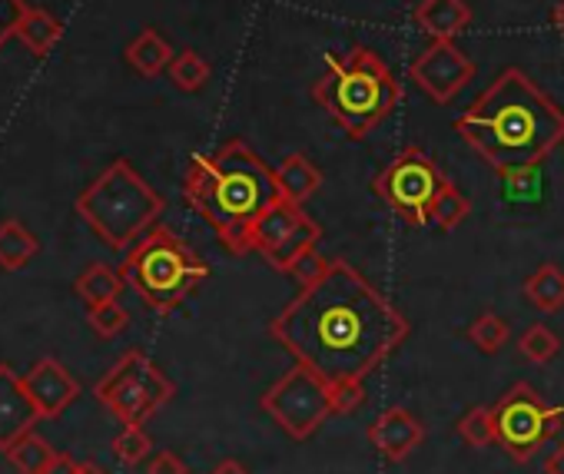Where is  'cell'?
<instances>
[{
	"label": "cell",
	"instance_id": "1",
	"mask_svg": "<svg viewBox=\"0 0 564 474\" xmlns=\"http://www.w3.org/2000/svg\"><path fill=\"white\" fill-rule=\"evenodd\" d=\"M409 332V319L346 260H333L316 283L300 286L269 322V335L333 388L366 385Z\"/></svg>",
	"mask_w": 564,
	"mask_h": 474
},
{
	"label": "cell",
	"instance_id": "2",
	"mask_svg": "<svg viewBox=\"0 0 564 474\" xmlns=\"http://www.w3.org/2000/svg\"><path fill=\"white\" fill-rule=\"evenodd\" d=\"M455 133L498 173L541 166L564 143V110L518 67L495 84L455 120Z\"/></svg>",
	"mask_w": 564,
	"mask_h": 474
},
{
	"label": "cell",
	"instance_id": "3",
	"mask_svg": "<svg viewBox=\"0 0 564 474\" xmlns=\"http://www.w3.org/2000/svg\"><path fill=\"white\" fill-rule=\"evenodd\" d=\"M183 192L232 256L252 253L256 219L282 199L275 169H269L242 140H229L209 156H193Z\"/></svg>",
	"mask_w": 564,
	"mask_h": 474
},
{
	"label": "cell",
	"instance_id": "4",
	"mask_svg": "<svg viewBox=\"0 0 564 474\" xmlns=\"http://www.w3.org/2000/svg\"><path fill=\"white\" fill-rule=\"evenodd\" d=\"M313 100L346 130L349 140H366L402 100L395 74L369 47H352L333 57L313 84Z\"/></svg>",
	"mask_w": 564,
	"mask_h": 474
},
{
	"label": "cell",
	"instance_id": "5",
	"mask_svg": "<svg viewBox=\"0 0 564 474\" xmlns=\"http://www.w3.org/2000/svg\"><path fill=\"white\" fill-rule=\"evenodd\" d=\"M163 196L127 163L113 159L80 196L77 212L110 250H133L163 212Z\"/></svg>",
	"mask_w": 564,
	"mask_h": 474
},
{
	"label": "cell",
	"instance_id": "6",
	"mask_svg": "<svg viewBox=\"0 0 564 474\" xmlns=\"http://www.w3.org/2000/svg\"><path fill=\"white\" fill-rule=\"evenodd\" d=\"M120 276L153 312L166 316L180 309L199 283H206L209 266L173 229L156 225L133 250H127Z\"/></svg>",
	"mask_w": 564,
	"mask_h": 474
},
{
	"label": "cell",
	"instance_id": "7",
	"mask_svg": "<svg viewBox=\"0 0 564 474\" xmlns=\"http://www.w3.org/2000/svg\"><path fill=\"white\" fill-rule=\"evenodd\" d=\"M495 441L514 458V461H531L544 444H551L561 428H564V408L547 405L541 392H534L528 382L511 385L495 405Z\"/></svg>",
	"mask_w": 564,
	"mask_h": 474
},
{
	"label": "cell",
	"instance_id": "8",
	"mask_svg": "<svg viewBox=\"0 0 564 474\" xmlns=\"http://www.w3.org/2000/svg\"><path fill=\"white\" fill-rule=\"evenodd\" d=\"M259 408L296 441H306L336 415L333 385L300 362L262 392Z\"/></svg>",
	"mask_w": 564,
	"mask_h": 474
},
{
	"label": "cell",
	"instance_id": "9",
	"mask_svg": "<svg viewBox=\"0 0 564 474\" xmlns=\"http://www.w3.org/2000/svg\"><path fill=\"white\" fill-rule=\"evenodd\" d=\"M176 385L143 352H127L97 385V398L120 425H147L170 398Z\"/></svg>",
	"mask_w": 564,
	"mask_h": 474
},
{
	"label": "cell",
	"instance_id": "10",
	"mask_svg": "<svg viewBox=\"0 0 564 474\" xmlns=\"http://www.w3.org/2000/svg\"><path fill=\"white\" fill-rule=\"evenodd\" d=\"M445 186V176L438 169V163L419 150V146H405L376 179L372 189L376 196H382L389 202V209L409 222V225H425L432 222V202L438 196V189Z\"/></svg>",
	"mask_w": 564,
	"mask_h": 474
},
{
	"label": "cell",
	"instance_id": "11",
	"mask_svg": "<svg viewBox=\"0 0 564 474\" xmlns=\"http://www.w3.org/2000/svg\"><path fill=\"white\" fill-rule=\"evenodd\" d=\"M409 77L422 93H429L435 103H452L475 77V64L465 51H458L452 41L429 44L409 67Z\"/></svg>",
	"mask_w": 564,
	"mask_h": 474
},
{
	"label": "cell",
	"instance_id": "12",
	"mask_svg": "<svg viewBox=\"0 0 564 474\" xmlns=\"http://www.w3.org/2000/svg\"><path fill=\"white\" fill-rule=\"evenodd\" d=\"M41 421V411L24 385V378L0 362V451H11L24 434L34 431V425Z\"/></svg>",
	"mask_w": 564,
	"mask_h": 474
},
{
	"label": "cell",
	"instance_id": "13",
	"mask_svg": "<svg viewBox=\"0 0 564 474\" xmlns=\"http://www.w3.org/2000/svg\"><path fill=\"white\" fill-rule=\"evenodd\" d=\"M369 441L386 461H405L425 441V425L409 408L395 405L369 425Z\"/></svg>",
	"mask_w": 564,
	"mask_h": 474
},
{
	"label": "cell",
	"instance_id": "14",
	"mask_svg": "<svg viewBox=\"0 0 564 474\" xmlns=\"http://www.w3.org/2000/svg\"><path fill=\"white\" fill-rule=\"evenodd\" d=\"M24 385L41 411V418H57L67 405L77 401L80 395V385L77 378L57 362V359H44L37 362L28 375H24Z\"/></svg>",
	"mask_w": 564,
	"mask_h": 474
},
{
	"label": "cell",
	"instance_id": "15",
	"mask_svg": "<svg viewBox=\"0 0 564 474\" xmlns=\"http://www.w3.org/2000/svg\"><path fill=\"white\" fill-rule=\"evenodd\" d=\"M415 24L432 41H455L471 24V8L465 0H422L415 8Z\"/></svg>",
	"mask_w": 564,
	"mask_h": 474
},
{
	"label": "cell",
	"instance_id": "16",
	"mask_svg": "<svg viewBox=\"0 0 564 474\" xmlns=\"http://www.w3.org/2000/svg\"><path fill=\"white\" fill-rule=\"evenodd\" d=\"M275 183H279L282 199L303 206L323 186V173H319V166L306 153H290L286 159L275 166Z\"/></svg>",
	"mask_w": 564,
	"mask_h": 474
},
{
	"label": "cell",
	"instance_id": "17",
	"mask_svg": "<svg viewBox=\"0 0 564 474\" xmlns=\"http://www.w3.org/2000/svg\"><path fill=\"white\" fill-rule=\"evenodd\" d=\"M306 212L296 206V202H290V199H279V202H272L259 219H256V225H252V250L256 253H272L286 235L293 232V225L303 219Z\"/></svg>",
	"mask_w": 564,
	"mask_h": 474
},
{
	"label": "cell",
	"instance_id": "18",
	"mask_svg": "<svg viewBox=\"0 0 564 474\" xmlns=\"http://www.w3.org/2000/svg\"><path fill=\"white\" fill-rule=\"evenodd\" d=\"M323 240V229L310 219V216H303L296 225H293V232L282 240L272 253H265V263L272 266V269H279V273H290L293 266H296V260L300 256H306L310 250H316V243Z\"/></svg>",
	"mask_w": 564,
	"mask_h": 474
},
{
	"label": "cell",
	"instance_id": "19",
	"mask_svg": "<svg viewBox=\"0 0 564 474\" xmlns=\"http://www.w3.org/2000/svg\"><path fill=\"white\" fill-rule=\"evenodd\" d=\"M41 243H37V235L18 222V219H8V222H0V269H24L34 256H37Z\"/></svg>",
	"mask_w": 564,
	"mask_h": 474
},
{
	"label": "cell",
	"instance_id": "20",
	"mask_svg": "<svg viewBox=\"0 0 564 474\" xmlns=\"http://www.w3.org/2000/svg\"><path fill=\"white\" fill-rule=\"evenodd\" d=\"M524 299L541 312H561L564 309V269L554 263L534 269L524 279Z\"/></svg>",
	"mask_w": 564,
	"mask_h": 474
},
{
	"label": "cell",
	"instance_id": "21",
	"mask_svg": "<svg viewBox=\"0 0 564 474\" xmlns=\"http://www.w3.org/2000/svg\"><path fill=\"white\" fill-rule=\"evenodd\" d=\"M127 60H130V67H133L137 74L156 77V74L170 70L173 51H170V44H166L156 31H143V34L127 47Z\"/></svg>",
	"mask_w": 564,
	"mask_h": 474
},
{
	"label": "cell",
	"instance_id": "22",
	"mask_svg": "<svg viewBox=\"0 0 564 474\" xmlns=\"http://www.w3.org/2000/svg\"><path fill=\"white\" fill-rule=\"evenodd\" d=\"M14 34L31 47V54L44 57V54L61 41V24H57L54 14H47V11H41V8H28L24 18L18 21V31H14Z\"/></svg>",
	"mask_w": 564,
	"mask_h": 474
},
{
	"label": "cell",
	"instance_id": "23",
	"mask_svg": "<svg viewBox=\"0 0 564 474\" xmlns=\"http://www.w3.org/2000/svg\"><path fill=\"white\" fill-rule=\"evenodd\" d=\"M123 276L113 273L110 266L104 263H94L80 279H77V296L87 302V306H104V302H117V296L123 293Z\"/></svg>",
	"mask_w": 564,
	"mask_h": 474
},
{
	"label": "cell",
	"instance_id": "24",
	"mask_svg": "<svg viewBox=\"0 0 564 474\" xmlns=\"http://www.w3.org/2000/svg\"><path fill=\"white\" fill-rule=\"evenodd\" d=\"M8 461H11L21 474H47L51 464L57 461V451H54L44 438H37V434L31 431V434H24V438L8 451Z\"/></svg>",
	"mask_w": 564,
	"mask_h": 474
},
{
	"label": "cell",
	"instance_id": "25",
	"mask_svg": "<svg viewBox=\"0 0 564 474\" xmlns=\"http://www.w3.org/2000/svg\"><path fill=\"white\" fill-rule=\"evenodd\" d=\"M468 212H471V202H468V196L458 189V186H452L448 179H445V186L438 189V196H435V202H432V222L438 225V229H445V232H452V229H458L465 219H468Z\"/></svg>",
	"mask_w": 564,
	"mask_h": 474
},
{
	"label": "cell",
	"instance_id": "26",
	"mask_svg": "<svg viewBox=\"0 0 564 474\" xmlns=\"http://www.w3.org/2000/svg\"><path fill=\"white\" fill-rule=\"evenodd\" d=\"M508 339H511V329H508V322L498 316V312H481L475 322H471V329H468V342L481 352V355H495V352H501L505 345H508Z\"/></svg>",
	"mask_w": 564,
	"mask_h": 474
},
{
	"label": "cell",
	"instance_id": "27",
	"mask_svg": "<svg viewBox=\"0 0 564 474\" xmlns=\"http://www.w3.org/2000/svg\"><path fill=\"white\" fill-rule=\"evenodd\" d=\"M170 80H173L180 90L196 93V90H203L206 80H209V64H206L196 51H180V54L173 57V64H170Z\"/></svg>",
	"mask_w": 564,
	"mask_h": 474
},
{
	"label": "cell",
	"instance_id": "28",
	"mask_svg": "<svg viewBox=\"0 0 564 474\" xmlns=\"http://www.w3.org/2000/svg\"><path fill=\"white\" fill-rule=\"evenodd\" d=\"M458 434L468 448H488V444H498L495 441V418H491V408L485 405H475L468 408L462 418H458Z\"/></svg>",
	"mask_w": 564,
	"mask_h": 474
},
{
	"label": "cell",
	"instance_id": "29",
	"mask_svg": "<svg viewBox=\"0 0 564 474\" xmlns=\"http://www.w3.org/2000/svg\"><path fill=\"white\" fill-rule=\"evenodd\" d=\"M518 349H521V355L528 359V362H534V365H547L551 359H557V352H561V339L547 329V326H531V329H524V335L518 339Z\"/></svg>",
	"mask_w": 564,
	"mask_h": 474
},
{
	"label": "cell",
	"instance_id": "30",
	"mask_svg": "<svg viewBox=\"0 0 564 474\" xmlns=\"http://www.w3.org/2000/svg\"><path fill=\"white\" fill-rule=\"evenodd\" d=\"M113 451L123 464H140L153 451V441L143 431V425H123V431L113 438Z\"/></svg>",
	"mask_w": 564,
	"mask_h": 474
},
{
	"label": "cell",
	"instance_id": "31",
	"mask_svg": "<svg viewBox=\"0 0 564 474\" xmlns=\"http://www.w3.org/2000/svg\"><path fill=\"white\" fill-rule=\"evenodd\" d=\"M130 326V316L120 302H104V306H90V329L104 339L120 335Z\"/></svg>",
	"mask_w": 564,
	"mask_h": 474
},
{
	"label": "cell",
	"instance_id": "32",
	"mask_svg": "<svg viewBox=\"0 0 564 474\" xmlns=\"http://www.w3.org/2000/svg\"><path fill=\"white\" fill-rule=\"evenodd\" d=\"M326 266H329V260H323L316 250H310L306 256H300V260H296V266L290 269V276H293L300 286H310V283H316V279L326 273Z\"/></svg>",
	"mask_w": 564,
	"mask_h": 474
},
{
	"label": "cell",
	"instance_id": "33",
	"mask_svg": "<svg viewBox=\"0 0 564 474\" xmlns=\"http://www.w3.org/2000/svg\"><path fill=\"white\" fill-rule=\"evenodd\" d=\"M24 11H28L24 0H0V44L18 31V21L24 18Z\"/></svg>",
	"mask_w": 564,
	"mask_h": 474
},
{
	"label": "cell",
	"instance_id": "34",
	"mask_svg": "<svg viewBox=\"0 0 564 474\" xmlns=\"http://www.w3.org/2000/svg\"><path fill=\"white\" fill-rule=\"evenodd\" d=\"M147 474H189V467L183 464V458L176 451H160V454H153Z\"/></svg>",
	"mask_w": 564,
	"mask_h": 474
},
{
	"label": "cell",
	"instance_id": "35",
	"mask_svg": "<svg viewBox=\"0 0 564 474\" xmlns=\"http://www.w3.org/2000/svg\"><path fill=\"white\" fill-rule=\"evenodd\" d=\"M544 474H564V438L554 444V451L544 458Z\"/></svg>",
	"mask_w": 564,
	"mask_h": 474
},
{
	"label": "cell",
	"instance_id": "36",
	"mask_svg": "<svg viewBox=\"0 0 564 474\" xmlns=\"http://www.w3.org/2000/svg\"><path fill=\"white\" fill-rule=\"evenodd\" d=\"M80 471V464L74 461V458H67V454H57V461L51 464V471L47 474H77Z\"/></svg>",
	"mask_w": 564,
	"mask_h": 474
},
{
	"label": "cell",
	"instance_id": "37",
	"mask_svg": "<svg viewBox=\"0 0 564 474\" xmlns=\"http://www.w3.org/2000/svg\"><path fill=\"white\" fill-rule=\"evenodd\" d=\"M209 474H249V467H246V464H239L236 458H226V461H219Z\"/></svg>",
	"mask_w": 564,
	"mask_h": 474
},
{
	"label": "cell",
	"instance_id": "38",
	"mask_svg": "<svg viewBox=\"0 0 564 474\" xmlns=\"http://www.w3.org/2000/svg\"><path fill=\"white\" fill-rule=\"evenodd\" d=\"M551 24H554L557 34H564V0H557V8L551 11Z\"/></svg>",
	"mask_w": 564,
	"mask_h": 474
},
{
	"label": "cell",
	"instance_id": "39",
	"mask_svg": "<svg viewBox=\"0 0 564 474\" xmlns=\"http://www.w3.org/2000/svg\"><path fill=\"white\" fill-rule=\"evenodd\" d=\"M77 474H107V471H104V467H97V464H90V461H84Z\"/></svg>",
	"mask_w": 564,
	"mask_h": 474
}]
</instances>
